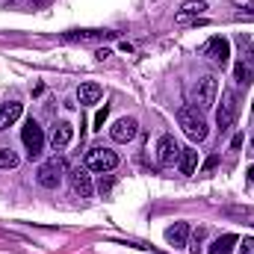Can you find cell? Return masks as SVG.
Here are the masks:
<instances>
[{
  "label": "cell",
  "mask_w": 254,
  "mask_h": 254,
  "mask_svg": "<svg viewBox=\"0 0 254 254\" xmlns=\"http://www.w3.org/2000/svg\"><path fill=\"white\" fill-rule=\"evenodd\" d=\"M178 125L184 127V133L190 136L192 142H204L207 133H210L204 116L198 113V107H181V110H178Z\"/></svg>",
  "instance_id": "6da1fadb"
},
{
  "label": "cell",
  "mask_w": 254,
  "mask_h": 254,
  "mask_svg": "<svg viewBox=\"0 0 254 254\" xmlns=\"http://www.w3.org/2000/svg\"><path fill=\"white\" fill-rule=\"evenodd\" d=\"M83 166H86L89 172H101V175H107V172H113V169L119 166V154L110 151V148H89Z\"/></svg>",
  "instance_id": "7a4b0ae2"
},
{
  "label": "cell",
  "mask_w": 254,
  "mask_h": 254,
  "mask_svg": "<svg viewBox=\"0 0 254 254\" xmlns=\"http://www.w3.org/2000/svg\"><path fill=\"white\" fill-rule=\"evenodd\" d=\"M21 139H24V148H27V157L30 160H39L42 151H45V130L39 127V122H27L21 127Z\"/></svg>",
  "instance_id": "3957f363"
},
{
  "label": "cell",
  "mask_w": 254,
  "mask_h": 254,
  "mask_svg": "<svg viewBox=\"0 0 254 254\" xmlns=\"http://www.w3.org/2000/svg\"><path fill=\"white\" fill-rule=\"evenodd\" d=\"M63 175H65V160L63 157H51V160L36 172V181H39V187H45V190H57V187L63 184Z\"/></svg>",
  "instance_id": "277c9868"
},
{
  "label": "cell",
  "mask_w": 254,
  "mask_h": 254,
  "mask_svg": "<svg viewBox=\"0 0 254 254\" xmlns=\"http://www.w3.org/2000/svg\"><path fill=\"white\" fill-rule=\"evenodd\" d=\"M216 92H219L216 74H204V77L195 83V107H198V110H210V107L216 104Z\"/></svg>",
  "instance_id": "5b68a950"
},
{
  "label": "cell",
  "mask_w": 254,
  "mask_h": 254,
  "mask_svg": "<svg viewBox=\"0 0 254 254\" xmlns=\"http://www.w3.org/2000/svg\"><path fill=\"white\" fill-rule=\"evenodd\" d=\"M237 113H240V101H237V95H234L231 89H225V92H222V107L216 110V125H219V130L234 127Z\"/></svg>",
  "instance_id": "8992f818"
},
{
  "label": "cell",
  "mask_w": 254,
  "mask_h": 254,
  "mask_svg": "<svg viewBox=\"0 0 254 254\" xmlns=\"http://www.w3.org/2000/svg\"><path fill=\"white\" fill-rule=\"evenodd\" d=\"M68 181H71V192H74L77 198H92V175H89L86 166L68 172Z\"/></svg>",
  "instance_id": "52a82bcc"
},
{
  "label": "cell",
  "mask_w": 254,
  "mask_h": 254,
  "mask_svg": "<svg viewBox=\"0 0 254 254\" xmlns=\"http://www.w3.org/2000/svg\"><path fill=\"white\" fill-rule=\"evenodd\" d=\"M181 145H178V139L175 136H160V142H157V157H160V163L163 166H172L175 160H181Z\"/></svg>",
  "instance_id": "ba28073f"
},
{
  "label": "cell",
  "mask_w": 254,
  "mask_h": 254,
  "mask_svg": "<svg viewBox=\"0 0 254 254\" xmlns=\"http://www.w3.org/2000/svg\"><path fill=\"white\" fill-rule=\"evenodd\" d=\"M204 54H207L216 65H228V57H231V42H228V39H222V36H213V39L207 42Z\"/></svg>",
  "instance_id": "9c48e42d"
},
{
  "label": "cell",
  "mask_w": 254,
  "mask_h": 254,
  "mask_svg": "<svg viewBox=\"0 0 254 254\" xmlns=\"http://www.w3.org/2000/svg\"><path fill=\"white\" fill-rule=\"evenodd\" d=\"M136 133H139V122H136V119H127V116L119 119L116 125L110 127V136H113L116 142H130Z\"/></svg>",
  "instance_id": "30bf717a"
},
{
  "label": "cell",
  "mask_w": 254,
  "mask_h": 254,
  "mask_svg": "<svg viewBox=\"0 0 254 254\" xmlns=\"http://www.w3.org/2000/svg\"><path fill=\"white\" fill-rule=\"evenodd\" d=\"M116 33H107V30H71L63 33L65 42H104V39H113Z\"/></svg>",
  "instance_id": "8fae6325"
},
{
  "label": "cell",
  "mask_w": 254,
  "mask_h": 254,
  "mask_svg": "<svg viewBox=\"0 0 254 254\" xmlns=\"http://www.w3.org/2000/svg\"><path fill=\"white\" fill-rule=\"evenodd\" d=\"M187 240H190V225L187 222H175L166 231V243L175 246V249H187Z\"/></svg>",
  "instance_id": "7c38bea8"
},
{
  "label": "cell",
  "mask_w": 254,
  "mask_h": 254,
  "mask_svg": "<svg viewBox=\"0 0 254 254\" xmlns=\"http://www.w3.org/2000/svg\"><path fill=\"white\" fill-rule=\"evenodd\" d=\"M101 95H104V89H101L98 83H80V89H77V101H80V107L98 104V101H101Z\"/></svg>",
  "instance_id": "4fadbf2b"
},
{
  "label": "cell",
  "mask_w": 254,
  "mask_h": 254,
  "mask_svg": "<svg viewBox=\"0 0 254 254\" xmlns=\"http://www.w3.org/2000/svg\"><path fill=\"white\" fill-rule=\"evenodd\" d=\"M207 9V0H190V3H184V9L175 15V24H190L195 15H201Z\"/></svg>",
  "instance_id": "5bb4252c"
},
{
  "label": "cell",
  "mask_w": 254,
  "mask_h": 254,
  "mask_svg": "<svg viewBox=\"0 0 254 254\" xmlns=\"http://www.w3.org/2000/svg\"><path fill=\"white\" fill-rule=\"evenodd\" d=\"M21 113H24V107H21L18 101L3 104V107H0V130H6L9 125H15V122L21 119Z\"/></svg>",
  "instance_id": "9a60e30c"
},
{
  "label": "cell",
  "mask_w": 254,
  "mask_h": 254,
  "mask_svg": "<svg viewBox=\"0 0 254 254\" xmlns=\"http://www.w3.org/2000/svg\"><path fill=\"white\" fill-rule=\"evenodd\" d=\"M71 139H74V125H68V122H60L54 127V133H51V145L54 148H65Z\"/></svg>",
  "instance_id": "2e32d148"
},
{
  "label": "cell",
  "mask_w": 254,
  "mask_h": 254,
  "mask_svg": "<svg viewBox=\"0 0 254 254\" xmlns=\"http://www.w3.org/2000/svg\"><path fill=\"white\" fill-rule=\"evenodd\" d=\"M237 243H240V237H237V234H222V237L210 246V254H231Z\"/></svg>",
  "instance_id": "e0dca14e"
},
{
  "label": "cell",
  "mask_w": 254,
  "mask_h": 254,
  "mask_svg": "<svg viewBox=\"0 0 254 254\" xmlns=\"http://www.w3.org/2000/svg\"><path fill=\"white\" fill-rule=\"evenodd\" d=\"M195 166H198V151L184 148V151H181V160H178V169H181L184 175H192V172H195Z\"/></svg>",
  "instance_id": "ac0fdd59"
},
{
  "label": "cell",
  "mask_w": 254,
  "mask_h": 254,
  "mask_svg": "<svg viewBox=\"0 0 254 254\" xmlns=\"http://www.w3.org/2000/svg\"><path fill=\"white\" fill-rule=\"evenodd\" d=\"M18 154L12 148H0V169H18Z\"/></svg>",
  "instance_id": "d6986e66"
},
{
  "label": "cell",
  "mask_w": 254,
  "mask_h": 254,
  "mask_svg": "<svg viewBox=\"0 0 254 254\" xmlns=\"http://www.w3.org/2000/svg\"><path fill=\"white\" fill-rule=\"evenodd\" d=\"M234 74H237V83H243V86H249V83H252V71L246 68V63L237 65V68H234Z\"/></svg>",
  "instance_id": "ffe728a7"
},
{
  "label": "cell",
  "mask_w": 254,
  "mask_h": 254,
  "mask_svg": "<svg viewBox=\"0 0 254 254\" xmlns=\"http://www.w3.org/2000/svg\"><path fill=\"white\" fill-rule=\"evenodd\" d=\"M234 6H237L246 18H254V0H234Z\"/></svg>",
  "instance_id": "44dd1931"
},
{
  "label": "cell",
  "mask_w": 254,
  "mask_h": 254,
  "mask_svg": "<svg viewBox=\"0 0 254 254\" xmlns=\"http://www.w3.org/2000/svg\"><path fill=\"white\" fill-rule=\"evenodd\" d=\"M204 237H207V231H204V228H198V231L192 234V246H190V252H192V254H198L201 243H204Z\"/></svg>",
  "instance_id": "7402d4cb"
},
{
  "label": "cell",
  "mask_w": 254,
  "mask_h": 254,
  "mask_svg": "<svg viewBox=\"0 0 254 254\" xmlns=\"http://www.w3.org/2000/svg\"><path fill=\"white\" fill-rule=\"evenodd\" d=\"M107 116H110V107L104 104V107L98 110V116H95V130H101V127H104V122H107Z\"/></svg>",
  "instance_id": "603a6c76"
},
{
  "label": "cell",
  "mask_w": 254,
  "mask_h": 254,
  "mask_svg": "<svg viewBox=\"0 0 254 254\" xmlns=\"http://www.w3.org/2000/svg\"><path fill=\"white\" fill-rule=\"evenodd\" d=\"M240 254H254V237L240 240Z\"/></svg>",
  "instance_id": "cb8c5ba5"
},
{
  "label": "cell",
  "mask_w": 254,
  "mask_h": 254,
  "mask_svg": "<svg viewBox=\"0 0 254 254\" xmlns=\"http://www.w3.org/2000/svg\"><path fill=\"white\" fill-rule=\"evenodd\" d=\"M110 190H113V178H101V181H98V192L107 195Z\"/></svg>",
  "instance_id": "d4e9b609"
},
{
  "label": "cell",
  "mask_w": 254,
  "mask_h": 254,
  "mask_svg": "<svg viewBox=\"0 0 254 254\" xmlns=\"http://www.w3.org/2000/svg\"><path fill=\"white\" fill-rule=\"evenodd\" d=\"M216 163H219V157L213 154V157H210V160L204 163V169H201V172H204V175H207V172H213V169H216Z\"/></svg>",
  "instance_id": "484cf974"
},
{
  "label": "cell",
  "mask_w": 254,
  "mask_h": 254,
  "mask_svg": "<svg viewBox=\"0 0 254 254\" xmlns=\"http://www.w3.org/2000/svg\"><path fill=\"white\" fill-rule=\"evenodd\" d=\"M249 178H252V181H254V166H252V169H249Z\"/></svg>",
  "instance_id": "4316f807"
},
{
  "label": "cell",
  "mask_w": 254,
  "mask_h": 254,
  "mask_svg": "<svg viewBox=\"0 0 254 254\" xmlns=\"http://www.w3.org/2000/svg\"><path fill=\"white\" fill-rule=\"evenodd\" d=\"M252 145H254V139H252Z\"/></svg>",
  "instance_id": "83f0119b"
}]
</instances>
